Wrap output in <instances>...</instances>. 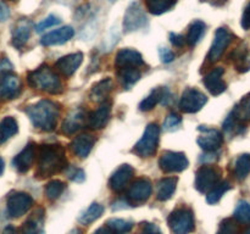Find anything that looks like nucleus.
I'll list each match as a JSON object with an SVG mask.
<instances>
[{
  "mask_svg": "<svg viewBox=\"0 0 250 234\" xmlns=\"http://www.w3.org/2000/svg\"><path fill=\"white\" fill-rule=\"evenodd\" d=\"M67 167L65 148L60 144H42L37 149L36 178L45 179Z\"/></svg>",
  "mask_w": 250,
  "mask_h": 234,
  "instance_id": "1",
  "label": "nucleus"
},
{
  "mask_svg": "<svg viewBox=\"0 0 250 234\" xmlns=\"http://www.w3.org/2000/svg\"><path fill=\"white\" fill-rule=\"evenodd\" d=\"M24 112L36 128L44 132H51L56 128L58 124L60 106L51 100L43 99L36 104L27 106Z\"/></svg>",
  "mask_w": 250,
  "mask_h": 234,
  "instance_id": "2",
  "label": "nucleus"
},
{
  "mask_svg": "<svg viewBox=\"0 0 250 234\" xmlns=\"http://www.w3.org/2000/svg\"><path fill=\"white\" fill-rule=\"evenodd\" d=\"M28 85L33 89L48 93V94L58 95L62 93L63 87L58 73L49 66L43 65L36 68L27 75Z\"/></svg>",
  "mask_w": 250,
  "mask_h": 234,
  "instance_id": "3",
  "label": "nucleus"
},
{
  "mask_svg": "<svg viewBox=\"0 0 250 234\" xmlns=\"http://www.w3.org/2000/svg\"><path fill=\"white\" fill-rule=\"evenodd\" d=\"M167 224L172 234H190L195 228L194 212L187 206L178 207L170 214Z\"/></svg>",
  "mask_w": 250,
  "mask_h": 234,
  "instance_id": "4",
  "label": "nucleus"
},
{
  "mask_svg": "<svg viewBox=\"0 0 250 234\" xmlns=\"http://www.w3.org/2000/svg\"><path fill=\"white\" fill-rule=\"evenodd\" d=\"M159 139H160V127L156 123L148 124L142 138L134 145L133 153L139 157H150L156 153Z\"/></svg>",
  "mask_w": 250,
  "mask_h": 234,
  "instance_id": "5",
  "label": "nucleus"
},
{
  "mask_svg": "<svg viewBox=\"0 0 250 234\" xmlns=\"http://www.w3.org/2000/svg\"><path fill=\"white\" fill-rule=\"evenodd\" d=\"M222 171L217 166L204 165L195 173V189L202 194L209 193L217 183L221 182Z\"/></svg>",
  "mask_w": 250,
  "mask_h": 234,
  "instance_id": "6",
  "label": "nucleus"
},
{
  "mask_svg": "<svg viewBox=\"0 0 250 234\" xmlns=\"http://www.w3.org/2000/svg\"><path fill=\"white\" fill-rule=\"evenodd\" d=\"M198 131L200 133L197 139L198 145L207 153H215L224 144V136L219 129L210 128L207 126H199Z\"/></svg>",
  "mask_w": 250,
  "mask_h": 234,
  "instance_id": "7",
  "label": "nucleus"
},
{
  "mask_svg": "<svg viewBox=\"0 0 250 234\" xmlns=\"http://www.w3.org/2000/svg\"><path fill=\"white\" fill-rule=\"evenodd\" d=\"M189 162L185 153L166 150L161 154L159 158V166L165 173L182 172L188 167Z\"/></svg>",
  "mask_w": 250,
  "mask_h": 234,
  "instance_id": "8",
  "label": "nucleus"
},
{
  "mask_svg": "<svg viewBox=\"0 0 250 234\" xmlns=\"http://www.w3.org/2000/svg\"><path fill=\"white\" fill-rule=\"evenodd\" d=\"M208 102L207 95L195 88H187L180 100V109L185 114H195Z\"/></svg>",
  "mask_w": 250,
  "mask_h": 234,
  "instance_id": "9",
  "label": "nucleus"
},
{
  "mask_svg": "<svg viewBox=\"0 0 250 234\" xmlns=\"http://www.w3.org/2000/svg\"><path fill=\"white\" fill-rule=\"evenodd\" d=\"M153 193V184L148 178H138L134 180L127 192V202L132 206L142 205L150 197Z\"/></svg>",
  "mask_w": 250,
  "mask_h": 234,
  "instance_id": "10",
  "label": "nucleus"
},
{
  "mask_svg": "<svg viewBox=\"0 0 250 234\" xmlns=\"http://www.w3.org/2000/svg\"><path fill=\"white\" fill-rule=\"evenodd\" d=\"M32 206H33V199L27 193L15 192L7 197V214L14 218H19L26 214Z\"/></svg>",
  "mask_w": 250,
  "mask_h": 234,
  "instance_id": "11",
  "label": "nucleus"
},
{
  "mask_svg": "<svg viewBox=\"0 0 250 234\" xmlns=\"http://www.w3.org/2000/svg\"><path fill=\"white\" fill-rule=\"evenodd\" d=\"M232 40H233V34L229 29L224 28V27L217 29L215 32V38L211 44V48H210L209 54H208V60L210 62H216V61H219L221 58V56L224 55L225 50L232 43Z\"/></svg>",
  "mask_w": 250,
  "mask_h": 234,
  "instance_id": "12",
  "label": "nucleus"
},
{
  "mask_svg": "<svg viewBox=\"0 0 250 234\" xmlns=\"http://www.w3.org/2000/svg\"><path fill=\"white\" fill-rule=\"evenodd\" d=\"M22 85L19 76L11 72L0 75V100H12L21 94Z\"/></svg>",
  "mask_w": 250,
  "mask_h": 234,
  "instance_id": "13",
  "label": "nucleus"
},
{
  "mask_svg": "<svg viewBox=\"0 0 250 234\" xmlns=\"http://www.w3.org/2000/svg\"><path fill=\"white\" fill-rule=\"evenodd\" d=\"M148 23V19H146V14H144L143 9L138 2H132L126 10V14L124 16V29L125 32L129 33V32L137 31L139 28H143Z\"/></svg>",
  "mask_w": 250,
  "mask_h": 234,
  "instance_id": "14",
  "label": "nucleus"
},
{
  "mask_svg": "<svg viewBox=\"0 0 250 234\" xmlns=\"http://www.w3.org/2000/svg\"><path fill=\"white\" fill-rule=\"evenodd\" d=\"M134 176V168L131 165H121L110 177L109 185L112 192L122 193L129 184L131 179Z\"/></svg>",
  "mask_w": 250,
  "mask_h": 234,
  "instance_id": "15",
  "label": "nucleus"
},
{
  "mask_svg": "<svg viewBox=\"0 0 250 234\" xmlns=\"http://www.w3.org/2000/svg\"><path fill=\"white\" fill-rule=\"evenodd\" d=\"M111 115V102H102L99 107L94 111L89 112L85 116V123L92 129H102L106 126Z\"/></svg>",
  "mask_w": 250,
  "mask_h": 234,
  "instance_id": "16",
  "label": "nucleus"
},
{
  "mask_svg": "<svg viewBox=\"0 0 250 234\" xmlns=\"http://www.w3.org/2000/svg\"><path fill=\"white\" fill-rule=\"evenodd\" d=\"M83 62V54L82 53H72L68 55L62 56L55 62V68L58 72L65 77H71L76 71L80 68Z\"/></svg>",
  "mask_w": 250,
  "mask_h": 234,
  "instance_id": "17",
  "label": "nucleus"
},
{
  "mask_svg": "<svg viewBox=\"0 0 250 234\" xmlns=\"http://www.w3.org/2000/svg\"><path fill=\"white\" fill-rule=\"evenodd\" d=\"M144 65L143 56L134 49H121L115 58V66L117 68L141 67Z\"/></svg>",
  "mask_w": 250,
  "mask_h": 234,
  "instance_id": "18",
  "label": "nucleus"
},
{
  "mask_svg": "<svg viewBox=\"0 0 250 234\" xmlns=\"http://www.w3.org/2000/svg\"><path fill=\"white\" fill-rule=\"evenodd\" d=\"M225 70L222 67H216L214 70L210 71L207 76L204 77L203 82H204L205 88L210 92V94L217 95L222 94V93L226 90L227 84L225 83V80L222 79V76H224Z\"/></svg>",
  "mask_w": 250,
  "mask_h": 234,
  "instance_id": "19",
  "label": "nucleus"
},
{
  "mask_svg": "<svg viewBox=\"0 0 250 234\" xmlns=\"http://www.w3.org/2000/svg\"><path fill=\"white\" fill-rule=\"evenodd\" d=\"M32 28H33L32 21L27 19L20 20L15 26L14 32H12V45L17 49L23 48L28 41L29 37H31Z\"/></svg>",
  "mask_w": 250,
  "mask_h": 234,
  "instance_id": "20",
  "label": "nucleus"
},
{
  "mask_svg": "<svg viewBox=\"0 0 250 234\" xmlns=\"http://www.w3.org/2000/svg\"><path fill=\"white\" fill-rule=\"evenodd\" d=\"M73 36H75V29L70 26H65L50 32V33H46L41 39V43L44 46L60 45V44H63L70 40Z\"/></svg>",
  "mask_w": 250,
  "mask_h": 234,
  "instance_id": "21",
  "label": "nucleus"
},
{
  "mask_svg": "<svg viewBox=\"0 0 250 234\" xmlns=\"http://www.w3.org/2000/svg\"><path fill=\"white\" fill-rule=\"evenodd\" d=\"M37 155V148L33 143H29L24 146L23 150L20 154H17L14 158V166L19 172L24 173L31 168L34 158Z\"/></svg>",
  "mask_w": 250,
  "mask_h": 234,
  "instance_id": "22",
  "label": "nucleus"
},
{
  "mask_svg": "<svg viewBox=\"0 0 250 234\" xmlns=\"http://www.w3.org/2000/svg\"><path fill=\"white\" fill-rule=\"evenodd\" d=\"M95 138L92 134H80L78 136H76L75 139L71 143V150L75 154L76 156H78L80 158H85L92 151L93 146H94Z\"/></svg>",
  "mask_w": 250,
  "mask_h": 234,
  "instance_id": "23",
  "label": "nucleus"
},
{
  "mask_svg": "<svg viewBox=\"0 0 250 234\" xmlns=\"http://www.w3.org/2000/svg\"><path fill=\"white\" fill-rule=\"evenodd\" d=\"M85 123V115L84 112L81 109L75 110V111L71 112L67 117L65 118V121L62 122V133L66 136H72L76 132L80 131L82 128L83 124Z\"/></svg>",
  "mask_w": 250,
  "mask_h": 234,
  "instance_id": "24",
  "label": "nucleus"
},
{
  "mask_svg": "<svg viewBox=\"0 0 250 234\" xmlns=\"http://www.w3.org/2000/svg\"><path fill=\"white\" fill-rule=\"evenodd\" d=\"M112 88H114V82H112L111 78H105V79L99 80L90 89V99L95 102L106 101L110 93L112 92Z\"/></svg>",
  "mask_w": 250,
  "mask_h": 234,
  "instance_id": "25",
  "label": "nucleus"
},
{
  "mask_svg": "<svg viewBox=\"0 0 250 234\" xmlns=\"http://www.w3.org/2000/svg\"><path fill=\"white\" fill-rule=\"evenodd\" d=\"M165 99H168L167 89L166 88H156V89L151 90L148 97L142 100V102L139 104V110L144 112L150 111L159 102H163L164 104V100Z\"/></svg>",
  "mask_w": 250,
  "mask_h": 234,
  "instance_id": "26",
  "label": "nucleus"
},
{
  "mask_svg": "<svg viewBox=\"0 0 250 234\" xmlns=\"http://www.w3.org/2000/svg\"><path fill=\"white\" fill-rule=\"evenodd\" d=\"M43 214L42 209L34 211L22 226V234H43Z\"/></svg>",
  "mask_w": 250,
  "mask_h": 234,
  "instance_id": "27",
  "label": "nucleus"
},
{
  "mask_svg": "<svg viewBox=\"0 0 250 234\" xmlns=\"http://www.w3.org/2000/svg\"><path fill=\"white\" fill-rule=\"evenodd\" d=\"M231 58L233 60L234 68L239 73H244L250 70V50L246 46H239L234 49L231 54Z\"/></svg>",
  "mask_w": 250,
  "mask_h": 234,
  "instance_id": "28",
  "label": "nucleus"
},
{
  "mask_svg": "<svg viewBox=\"0 0 250 234\" xmlns=\"http://www.w3.org/2000/svg\"><path fill=\"white\" fill-rule=\"evenodd\" d=\"M141 77L142 73L138 67H124L119 68V71H117V78H119L125 89H129V88L133 87Z\"/></svg>",
  "mask_w": 250,
  "mask_h": 234,
  "instance_id": "29",
  "label": "nucleus"
},
{
  "mask_svg": "<svg viewBox=\"0 0 250 234\" xmlns=\"http://www.w3.org/2000/svg\"><path fill=\"white\" fill-rule=\"evenodd\" d=\"M178 179L176 177H166L163 178L158 183V192H156V199L159 201H166L171 199L177 187Z\"/></svg>",
  "mask_w": 250,
  "mask_h": 234,
  "instance_id": "30",
  "label": "nucleus"
},
{
  "mask_svg": "<svg viewBox=\"0 0 250 234\" xmlns=\"http://www.w3.org/2000/svg\"><path fill=\"white\" fill-rule=\"evenodd\" d=\"M19 132V124L17 121L11 116H7L0 122V145L10 138L15 136Z\"/></svg>",
  "mask_w": 250,
  "mask_h": 234,
  "instance_id": "31",
  "label": "nucleus"
},
{
  "mask_svg": "<svg viewBox=\"0 0 250 234\" xmlns=\"http://www.w3.org/2000/svg\"><path fill=\"white\" fill-rule=\"evenodd\" d=\"M205 29H207V26L203 21H197L192 22L188 28V34L186 37V41L189 46H195L200 41V39L203 38V36L205 34Z\"/></svg>",
  "mask_w": 250,
  "mask_h": 234,
  "instance_id": "32",
  "label": "nucleus"
},
{
  "mask_svg": "<svg viewBox=\"0 0 250 234\" xmlns=\"http://www.w3.org/2000/svg\"><path fill=\"white\" fill-rule=\"evenodd\" d=\"M232 114L241 123L246 124L250 122V93L242 98L241 101L233 109Z\"/></svg>",
  "mask_w": 250,
  "mask_h": 234,
  "instance_id": "33",
  "label": "nucleus"
},
{
  "mask_svg": "<svg viewBox=\"0 0 250 234\" xmlns=\"http://www.w3.org/2000/svg\"><path fill=\"white\" fill-rule=\"evenodd\" d=\"M233 175L238 180H244L250 175V154H242L234 162Z\"/></svg>",
  "mask_w": 250,
  "mask_h": 234,
  "instance_id": "34",
  "label": "nucleus"
},
{
  "mask_svg": "<svg viewBox=\"0 0 250 234\" xmlns=\"http://www.w3.org/2000/svg\"><path fill=\"white\" fill-rule=\"evenodd\" d=\"M177 0H146V7L150 14L161 15L176 5Z\"/></svg>",
  "mask_w": 250,
  "mask_h": 234,
  "instance_id": "35",
  "label": "nucleus"
},
{
  "mask_svg": "<svg viewBox=\"0 0 250 234\" xmlns=\"http://www.w3.org/2000/svg\"><path fill=\"white\" fill-rule=\"evenodd\" d=\"M103 214H104V206L98 204V202H94V204L90 205V206L81 214L78 221L82 224H85V226H87V224L93 223V222L97 221L98 218H100Z\"/></svg>",
  "mask_w": 250,
  "mask_h": 234,
  "instance_id": "36",
  "label": "nucleus"
},
{
  "mask_svg": "<svg viewBox=\"0 0 250 234\" xmlns=\"http://www.w3.org/2000/svg\"><path fill=\"white\" fill-rule=\"evenodd\" d=\"M133 226V222L124 218H110L106 222V227L112 234H127L132 231Z\"/></svg>",
  "mask_w": 250,
  "mask_h": 234,
  "instance_id": "37",
  "label": "nucleus"
},
{
  "mask_svg": "<svg viewBox=\"0 0 250 234\" xmlns=\"http://www.w3.org/2000/svg\"><path fill=\"white\" fill-rule=\"evenodd\" d=\"M229 189H231V184H229L227 180H221V182L217 183V184L208 193L207 201L211 205L216 204V202H219L220 200H221V197L224 196L225 193Z\"/></svg>",
  "mask_w": 250,
  "mask_h": 234,
  "instance_id": "38",
  "label": "nucleus"
},
{
  "mask_svg": "<svg viewBox=\"0 0 250 234\" xmlns=\"http://www.w3.org/2000/svg\"><path fill=\"white\" fill-rule=\"evenodd\" d=\"M65 188H66V184L62 182V180L54 179L45 185L44 193H45V196L48 197L49 200L54 201V200L59 199V197L61 196V194H62L63 190H65Z\"/></svg>",
  "mask_w": 250,
  "mask_h": 234,
  "instance_id": "39",
  "label": "nucleus"
},
{
  "mask_svg": "<svg viewBox=\"0 0 250 234\" xmlns=\"http://www.w3.org/2000/svg\"><path fill=\"white\" fill-rule=\"evenodd\" d=\"M216 234H241V226L234 217H229L220 222Z\"/></svg>",
  "mask_w": 250,
  "mask_h": 234,
  "instance_id": "40",
  "label": "nucleus"
},
{
  "mask_svg": "<svg viewBox=\"0 0 250 234\" xmlns=\"http://www.w3.org/2000/svg\"><path fill=\"white\" fill-rule=\"evenodd\" d=\"M246 128V124L241 123L236 117L233 116V114H229V117L226 118L224 123V129L227 134L229 136H234V134H241L242 132Z\"/></svg>",
  "mask_w": 250,
  "mask_h": 234,
  "instance_id": "41",
  "label": "nucleus"
},
{
  "mask_svg": "<svg viewBox=\"0 0 250 234\" xmlns=\"http://www.w3.org/2000/svg\"><path fill=\"white\" fill-rule=\"evenodd\" d=\"M233 217L239 223H250V202L241 200L237 204Z\"/></svg>",
  "mask_w": 250,
  "mask_h": 234,
  "instance_id": "42",
  "label": "nucleus"
},
{
  "mask_svg": "<svg viewBox=\"0 0 250 234\" xmlns=\"http://www.w3.org/2000/svg\"><path fill=\"white\" fill-rule=\"evenodd\" d=\"M181 123H182V118H181L180 115H177L176 112H171V114L166 117L165 122H164V129L167 132L177 131V129L180 128Z\"/></svg>",
  "mask_w": 250,
  "mask_h": 234,
  "instance_id": "43",
  "label": "nucleus"
},
{
  "mask_svg": "<svg viewBox=\"0 0 250 234\" xmlns=\"http://www.w3.org/2000/svg\"><path fill=\"white\" fill-rule=\"evenodd\" d=\"M61 22V20L59 19L58 16H55V15H49L48 17H45V19L43 20L42 22H39L38 24L36 26V31L38 32V33H42L43 31H45V29L50 28V27H54L56 26V24H59Z\"/></svg>",
  "mask_w": 250,
  "mask_h": 234,
  "instance_id": "44",
  "label": "nucleus"
},
{
  "mask_svg": "<svg viewBox=\"0 0 250 234\" xmlns=\"http://www.w3.org/2000/svg\"><path fill=\"white\" fill-rule=\"evenodd\" d=\"M67 176L72 182H76V183H82L83 180L85 179V173L82 168L72 167L67 172Z\"/></svg>",
  "mask_w": 250,
  "mask_h": 234,
  "instance_id": "45",
  "label": "nucleus"
},
{
  "mask_svg": "<svg viewBox=\"0 0 250 234\" xmlns=\"http://www.w3.org/2000/svg\"><path fill=\"white\" fill-rule=\"evenodd\" d=\"M142 234H163V232H161V229L155 223L146 222L142 226Z\"/></svg>",
  "mask_w": 250,
  "mask_h": 234,
  "instance_id": "46",
  "label": "nucleus"
},
{
  "mask_svg": "<svg viewBox=\"0 0 250 234\" xmlns=\"http://www.w3.org/2000/svg\"><path fill=\"white\" fill-rule=\"evenodd\" d=\"M159 55H160L161 61H163L164 63H170L175 60V55H173L172 51L167 48L159 49Z\"/></svg>",
  "mask_w": 250,
  "mask_h": 234,
  "instance_id": "47",
  "label": "nucleus"
},
{
  "mask_svg": "<svg viewBox=\"0 0 250 234\" xmlns=\"http://www.w3.org/2000/svg\"><path fill=\"white\" fill-rule=\"evenodd\" d=\"M170 41L177 48H182L186 44V38L182 36V34L177 33H170Z\"/></svg>",
  "mask_w": 250,
  "mask_h": 234,
  "instance_id": "48",
  "label": "nucleus"
},
{
  "mask_svg": "<svg viewBox=\"0 0 250 234\" xmlns=\"http://www.w3.org/2000/svg\"><path fill=\"white\" fill-rule=\"evenodd\" d=\"M241 24H242V27H243L244 29H247V31L250 29V4L247 5V7L244 9L243 16H242Z\"/></svg>",
  "mask_w": 250,
  "mask_h": 234,
  "instance_id": "49",
  "label": "nucleus"
},
{
  "mask_svg": "<svg viewBox=\"0 0 250 234\" xmlns=\"http://www.w3.org/2000/svg\"><path fill=\"white\" fill-rule=\"evenodd\" d=\"M9 17V9L6 5L0 0V21H5Z\"/></svg>",
  "mask_w": 250,
  "mask_h": 234,
  "instance_id": "50",
  "label": "nucleus"
},
{
  "mask_svg": "<svg viewBox=\"0 0 250 234\" xmlns=\"http://www.w3.org/2000/svg\"><path fill=\"white\" fill-rule=\"evenodd\" d=\"M1 234H20V233H19V231H17V229L15 228V227L9 226V227H6V228H5L4 231H2Z\"/></svg>",
  "mask_w": 250,
  "mask_h": 234,
  "instance_id": "51",
  "label": "nucleus"
},
{
  "mask_svg": "<svg viewBox=\"0 0 250 234\" xmlns=\"http://www.w3.org/2000/svg\"><path fill=\"white\" fill-rule=\"evenodd\" d=\"M93 234H112V233L110 232V229L105 226V227H100V228H98Z\"/></svg>",
  "mask_w": 250,
  "mask_h": 234,
  "instance_id": "52",
  "label": "nucleus"
},
{
  "mask_svg": "<svg viewBox=\"0 0 250 234\" xmlns=\"http://www.w3.org/2000/svg\"><path fill=\"white\" fill-rule=\"evenodd\" d=\"M4 168H5V165H4V160H2L1 157H0V176L4 173Z\"/></svg>",
  "mask_w": 250,
  "mask_h": 234,
  "instance_id": "53",
  "label": "nucleus"
},
{
  "mask_svg": "<svg viewBox=\"0 0 250 234\" xmlns=\"http://www.w3.org/2000/svg\"><path fill=\"white\" fill-rule=\"evenodd\" d=\"M68 234H83V232L81 231V229H73V231H71Z\"/></svg>",
  "mask_w": 250,
  "mask_h": 234,
  "instance_id": "54",
  "label": "nucleus"
},
{
  "mask_svg": "<svg viewBox=\"0 0 250 234\" xmlns=\"http://www.w3.org/2000/svg\"><path fill=\"white\" fill-rule=\"evenodd\" d=\"M241 234H250V226L248 227V228L246 229V231L243 232V233H241Z\"/></svg>",
  "mask_w": 250,
  "mask_h": 234,
  "instance_id": "55",
  "label": "nucleus"
},
{
  "mask_svg": "<svg viewBox=\"0 0 250 234\" xmlns=\"http://www.w3.org/2000/svg\"><path fill=\"white\" fill-rule=\"evenodd\" d=\"M109 1H111V2H114V1H116V0H109Z\"/></svg>",
  "mask_w": 250,
  "mask_h": 234,
  "instance_id": "56",
  "label": "nucleus"
}]
</instances>
